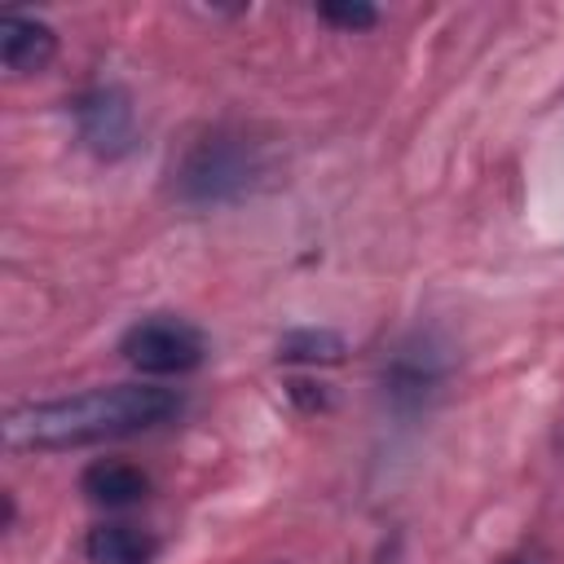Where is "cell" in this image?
I'll list each match as a JSON object with an SVG mask.
<instances>
[{
	"label": "cell",
	"mask_w": 564,
	"mask_h": 564,
	"mask_svg": "<svg viewBox=\"0 0 564 564\" xmlns=\"http://www.w3.org/2000/svg\"><path fill=\"white\" fill-rule=\"evenodd\" d=\"M181 414V392L159 383H115L57 401H31L4 414L9 449H79L163 427Z\"/></svg>",
	"instance_id": "6da1fadb"
},
{
	"label": "cell",
	"mask_w": 564,
	"mask_h": 564,
	"mask_svg": "<svg viewBox=\"0 0 564 564\" xmlns=\"http://www.w3.org/2000/svg\"><path fill=\"white\" fill-rule=\"evenodd\" d=\"M159 555V538L141 524H93L84 538V560L88 564H154Z\"/></svg>",
	"instance_id": "ba28073f"
},
{
	"label": "cell",
	"mask_w": 564,
	"mask_h": 564,
	"mask_svg": "<svg viewBox=\"0 0 564 564\" xmlns=\"http://www.w3.org/2000/svg\"><path fill=\"white\" fill-rule=\"evenodd\" d=\"M79 494H84L88 502H97V507L119 511V507H137V502L150 494V476H145L141 467L123 463V458H97V463L84 467Z\"/></svg>",
	"instance_id": "52a82bcc"
},
{
	"label": "cell",
	"mask_w": 564,
	"mask_h": 564,
	"mask_svg": "<svg viewBox=\"0 0 564 564\" xmlns=\"http://www.w3.org/2000/svg\"><path fill=\"white\" fill-rule=\"evenodd\" d=\"M0 57H4V70L35 75L57 57V31L44 18L4 13V22H0Z\"/></svg>",
	"instance_id": "8992f818"
},
{
	"label": "cell",
	"mask_w": 564,
	"mask_h": 564,
	"mask_svg": "<svg viewBox=\"0 0 564 564\" xmlns=\"http://www.w3.org/2000/svg\"><path fill=\"white\" fill-rule=\"evenodd\" d=\"M75 123H79L84 145L101 159H119L132 150L137 110H132V97L115 84H97L84 97H75Z\"/></svg>",
	"instance_id": "5b68a950"
},
{
	"label": "cell",
	"mask_w": 564,
	"mask_h": 564,
	"mask_svg": "<svg viewBox=\"0 0 564 564\" xmlns=\"http://www.w3.org/2000/svg\"><path fill=\"white\" fill-rule=\"evenodd\" d=\"M119 352L128 366H137L150 379H176V375H189L203 366L207 339L194 322L172 317V313H154V317H141L123 330Z\"/></svg>",
	"instance_id": "3957f363"
},
{
	"label": "cell",
	"mask_w": 564,
	"mask_h": 564,
	"mask_svg": "<svg viewBox=\"0 0 564 564\" xmlns=\"http://www.w3.org/2000/svg\"><path fill=\"white\" fill-rule=\"evenodd\" d=\"M449 379V352L436 335L427 330H414L410 339H401L383 370H379V388H383V401L397 410V414H419L436 401V392L445 388Z\"/></svg>",
	"instance_id": "277c9868"
},
{
	"label": "cell",
	"mask_w": 564,
	"mask_h": 564,
	"mask_svg": "<svg viewBox=\"0 0 564 564\" xmlns=\"http://www.w3.org/2000/svg\"><path fill=\"white\" fill-rule=\"evenodd\" d=\"M507 564H524V560H507Z\"/></svg>",
	"instance_id": "8fae6325"
},
{
	"label": "cell",
	"mask_w": 564,
	"mask_h": 564,
	"mask_svg": "<svg viewBox=\"0 0 564 564\" xmlns=\"http://www.w3.org/2000/svg\"><path fill=\"white\" fill-rule=\"evenodd\" d=\"M278 361H295V366H335L344 361V339L335 330L322 326H304V330H286L278 339Z\"/></svg>",
	"instance_id": "9c48e42d"
},
{
	"label": "cell",
	"mask_w": 564,
	"mask_h": 564,
	"mask_svg": "<svg viewBox=\"0 0 564 564\" xmlns=\"http://www.w3.org/2000/svg\"><path fill=\"white\" fill-rule=\"evenodd\" d=\"M317 18L330 22V26H339V31H366V26L379 22V9L375 4H361V0H352V4L344 0V4H322Z\"/></svg>",
	"instance_id": "30bf717a"
},
{
	"label": "cell",
	"mask_w": 564,
	"mask_h": 564,
	"mask_svg": "<svg viewBox=\"0 0 564 564\" xmlns=\"http://www.w3.org/2000/svg\"><path fill=\"white\" fill-rule=\"evenodd\" d=\"M264 145L238 128H212L203 132L176 163V198L189 207H225L247 198L264 181Z\"/></svg>",
	"instance_id": "7a4b0ae2"
}]
</instances>
